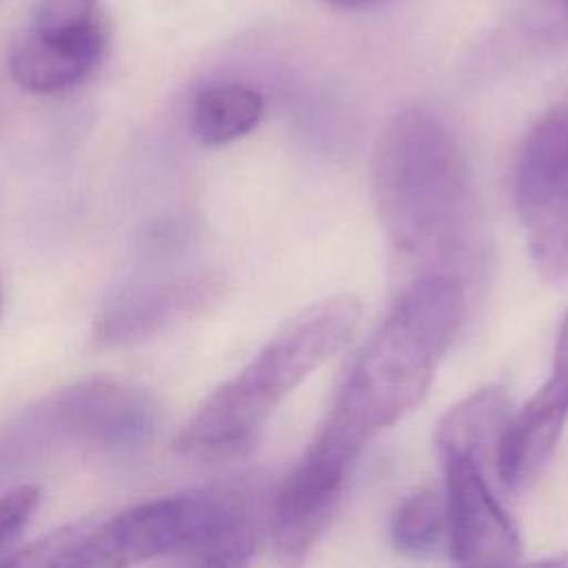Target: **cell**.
<instances>
[{"label": "cell", "mask_w": 568, "mask_h": 568, "mask_svg": "<svg viewBox=\"0 0 568 568\" xmlns=\"http://www.w3.org/2000/svg\"><path fill=\"white\" fill-rule=\"evenodd\" d=\"M464 306L459 275L419 273L359 351L306 450L353 470L364 448L426 397Z\"/></svg>", "instance_id": "obj_1"}, {"label": "cell", "mask_w": 568, "mask_h": 568, "mask_svg": "<svg viewBox=\"0 0 568 568\" xmlns=\"http://www.w3.org/2000/svg\"><path fill=\"white\" fill-rule=\"evenodd\" d=\"M260 544V508L240 486L197 488L135 504L104 521H75L22 548L27 566L115 568L151 559L240 566Z\"/></svg>", "instance_id": "obj_2"}, {"label": "cell", "mask_w": 568, "mask_h": 568, "mask_svg": "<svg viewBox=\"0 0 568 568\" xmlns=\"http://www.w3.org/2000/svg\"><path fill=\"white\" fill-rule=\"evenodd\" d=\"M371 193L402 257L428 266L424 273H455L470 240L473 191L464 151L439 115L408 106L384 124L371 162Z\"/></svg>", "instance_id": "obj_3"}, {"label": "cell", "mask_w": 568, "mask_h": 568, "mask_svg": "<svg viewBox=\"0 0 568 568\" xmlns=\"http://www.w3.org/2000/svg\"><path fill=\"white\" fill-rule=\"evenodd\" d=\"M359 315V302L346 293L306 306L193 410L175 450L202 462L244 455L282 399L351 339Z\"/></svg>", "instance_id": "obj_4"}, {"label": "cell", "mask_w": 568, "mask_h": 568, "mask_svg": "<svg viewBox=\"0 0 568 568\" xmlns=\"http://www.w3.org/2000/svg\"><path fill=\"white\" fill-rule=\"evenodd\" d=\"M515 202L537 271L568 280V113L546 111L524 140L515 173Z\"/></svg>", "instance_id": "obj_5"}, {"label": "cell", "mask_w": 568, "mask_h": 568, "mask_svg": "<svg viewBox=\"0 0 568 568\" xmlns=\"http://www.w3.org/2000/svg\"><path fill=\"white\" fill-rule=\"evenodd\" d=\"M38 419L53 435L91 450L133 453L153 439L160 406L135 382L91 377L49 395Z\"/></svg>", "instance_id": "obj_6"}, {"label": "cell", "mask_w": 568, "mask_h": 568, "mask_svg": "<svg viewBox=\"0 0 568 568\" xmlns=\"http://www.w3.org/2000/svg\"><path fill=\"white\" fill-rule=\"evenodd\" d=\"M446 477L448 550L462 566H508L521 559V539L493 493L486 464L468 455H442Z\"/></svg>", "instance_id": "obj_7"}, {"label": "cell", "mask_w": 568, "mask_h": 568, "mask_svg": "<svg viewBox=\"0 0 568 568\" xmlns=\"http://www.w3.org/2000/svg\"><path fill=\"white\" fill-rule=\"evenodd\" d=\"M348 470L306 450L275 490L268 526L284 564H302L328 528L348 479Z\"/></svg>", "instance_id": "obj_8"}, {"label": "cell", "mask_w": 568, "mask_h": 568, "mask_svg": "<svg viewBox=\"0 0 568 568\" xmlns=\"http://www.w3.org/2000/svg\"><path fill=\"white\" fill-rule=\"evenodd\" d=\"M106 22L80 29L29 27L9 51V73L24 91L51 95L84 82L106 51Z\"/></svg>", "instance_id": "obj_9"}, {"label": "cell", "mask_w": 568, "mask_h": 568, "mask_svg": "<svg viewBox=\"0 0 568 568\" xmlns=\"http://www.w3.org/2000/svg\"><path fill=\"white\" fill-rule=\"evenodd\" d=\"M213 275H189L146 282L122 291L95 320V337L106 346H126L146 339L197 311L215 295Z\"/></svg>", "instance_id": "obj_10"}, {"label": "cell", "mask_w": 568, "mask_h": 568, "mask_svg": "<svg viewBox=\"0 0 568 568\" xmlns=\"http://www.w3.org/2000/svg\"><path fill=\"white\" fill-rule=\"evenodd\" d=\"M510 402L497 386H486L455 404L437 424L435 446L442 455H468L497 464V444L510 417Z\"/></svg>", "instance_id": "obj_11"}, {"label": "cell", "mask_w": 568, "mask_h": 568, "mask_svg": "<svg viewBox=\"0 0 568 568\" xmlns=\"http://www.w3.org/2000/svg\"><path fill=\"white\" fill-rule=\"evenodd\" d=\"M264 115V98L257 89L224 82L202 89L191 102V129L204 146H222L251 133Z\"/></svg>", "instance_id": "obj_12"}, {"label": "cell", "mask_w": 568, "mask_h": 568, "mask_svg": "<svg viewBox=\"0 0 568 568\" xmlns=\"http://www.w3.org/2000/svg\"><path fill=\"white\" fill-rule=\"evenodd\" d=\"M388 537L399 555L419 559L448 546L446 501L430 488L408 493L393 510Z\"/></svg>", "instance_id": "obj_13"}, {"label": "cell", "mask_w": 568, "mask_h": 568, "mask_svg": "<svg viewBox=\"0 0 568 568\" xmlns=\"http://www.w3.org/2000/svg\"><path fill=\"white\" fill-rule=\"evenodd\" d=\"M530 402L544 413L568 422V311L561 320L555 342L550 377L535 390Z\"/></svg>", "instance_id": "obj_14"}, {"label": "cell", "mask_w": 568, "mask_h": 568, "mask_svg": "<svg viewBox=\"0 0 568 568\" xmlns=\"http://www.w3.org/2000/svg\"><path fill=\"white\" fill-rule=\"evenodd\" d=\"M40 504V488L36 484H20L0 495V557H4L20 532L31 521Z\"/></svg>", "instance_id": "obj_15"}, {"label": "cell", "mask_w": 568, "mask_h": 568, "mask_svg": "<svg viewBox=\"0 0 568 568\" xmlns=\"http://www.w3.org/2000/svg\"><path fill=\"white\" fill-rule=\"evenodd\" d=\"M322 2L331 4V7H339V9H355V7L371 4V2H377V0H322Z\"/></svg>", "instance_id": "obj_16"}, {"label": "cell", "mask_w": 568, "mask_h": 568, "mask_svg": "<svg viewBox=\"0 0 568 568\" xmlns=\"http://www.w3.org/2000/svg\"><path fill=\"white\" fill-rule=\"evenodd\" d=\"M557 106H559V109H564V111L568 113V93H566V95H564V98L557 102Z\"/></svg>", "instance_id": "obj_17"}, {"label": "cell", "mask_w": 568, "mask_h": 568, "mask_svg": "<svg viewBox=\"0 0 568 568\" xmlns=\"http://www.w3.org/2000/svg\"><path fill=\"white\" fill-rule=\"evenodd\" d=\"M2 302H4V286H2V275H0V311H2Z\"/></svg>", "instance_id": "obj_18"}, {"label": "cell", "mask_w": 568, "mask_h": 568, "mask_svg": "<svg viewBox=\"0 0 568 568\" xmlns=\"http://www.w3.org/2000/svg\"><path fill=\"white\" fill-rule=\"evenodd\" d=\"M564 4H566V9H568V0H564Z\"/></svg>", "instance_id": "obj_19"}]
</instances>
